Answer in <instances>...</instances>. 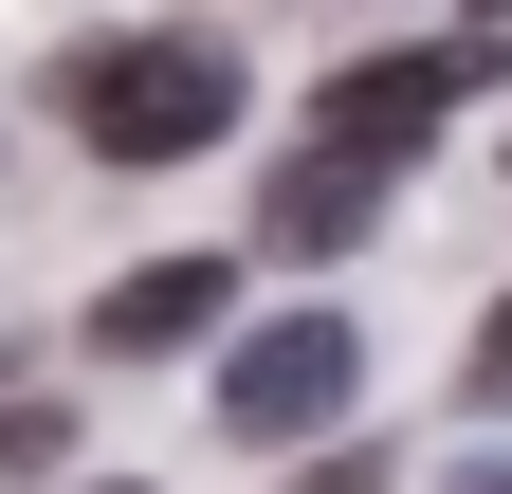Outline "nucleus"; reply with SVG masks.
I'll use <instances>...</instances> for the list:
<instances>
[{
	"mask_svg": "<svg viewBox=\"0 0 512 494\" xmlns=\"http://www.w3.org/2000/svg\"><path fill=\"white\" fill-rule=\"evenodd\" d=\"M476 403H512V293H494V330H476Z\"/></svg>",
	"mask_w": 512,
	"mask_h": 494,
	"instance_id": "7",
	"label": "nucleus"
},
{
	"mask_svg": "<svg viewBox=\"0 0 512 494\" xmlns=\"http://www.w3.org/2000/svg\"><path fill=\"white\" fill-rule=\"evenodd\" d=\"M220 293H238V257H128V275L92 293V348H110V366H165V348L220 330Z\"/></svg>",
	"mask_w": 512,
	"mask_h": 494,
	"instance_id": "5",
	"label": "nucleus"
},
{
	"mask_svg": "<svg viewBox=\"0 0 512 494\" xmlns=\"http://www.w3.org/2000/svg\"><path fill=\"white\" fill-rule=\"evenodd\" d=\"M55 458H74V421H55V403H0V476H19V494H37Z\"/></svg>",
	"mask_w": 512,
	"mask_h": 494,
	"instance_id": "6",
	"label": "nucleus"
},
{
	"mask_svg": "<svg viewBox=\"0 0 512 494\" xmlns=\"http://www.w3.org/2000/svg\"><path fill=\"white\" fill-rule=\"evenodd\" d=\"M220 129H238V55H220V37H110V55H74V147H92L110 183L202 165Z\"/></svg>",
	"mask_w": 512,
	"mask_h": 494,
	"instance_id": "1",
	"label": "nucleus"
},
{
	"mask_svg": "<svg viewBox=\"0 0 512 494\" xmlns=\"http://www.w3.org/2000/svg\"><path fill=\"white\" fill-rule=\"evenodd\" d=\"M458 494H512V458H494V476H458Z\"/></svg>",
	"mask_w": 512,
	"mask_h": 494,
	"instance_id": "8",
	"label": "nucleus"
},
{
	"mask_svg": "<svg viewBox=\"0 0 512 494\" xmlns=\"http://www.w3.org/2000/svg\"><path fill=\"white\" fill-rule=\"evenodd\" d=\"M348 385H366V330H348V312H275V330L220 348V440L293 458V440H330V421H348Z\"/></svg>",
	"mask_w": 512,
	"mask_h": 494,
	"instance_id": "2",
	"label": "nucleus"
},
{
	"mask_svg": "<svg viewBox=\"0 0 512 494\" xmlns=\"http://www.w3.org/2000/svg\"><path fill=\"white\" fill-rule=\"evenodd\" d=\"M366 220H384V147H330V129H311L275 183H256V257H348Z\"/></svg>",
	"mask_w": 512,
	"mask_h": 494,
	"instance_id": "4",
	"label": "nucleus"
},
{
	"mask_svg": "<svg viewBox=\"0 0 512 494\" xmlns=\"http://www.w3.org/2000/svg\"><path fill=\"white\" fill-rule=\"evenodd\" d=\"M476 74H494V37H421V55H348V74L311 92V129H330V147H421V129H439V110H458Z\"/></svg>",
	"mask_w": 512,
	"mask_h": 494,
	"instance_id": "3",
	"label": "nucleus"
},
{
	"mask_svg": "<svg viewBox=\"0 0 512 494\" xmlns=\"http://www.w3.org/2000/svg\"><path fill=\"white\" fill-rule=\"evenodd\" d=\"M110 494H128V476H110Z\"/></svg>",
	"mask_w": 512,
	"mask_h": 494,
	"instance_id": "9",
	"label": "nucleus"
}]
</instances>
